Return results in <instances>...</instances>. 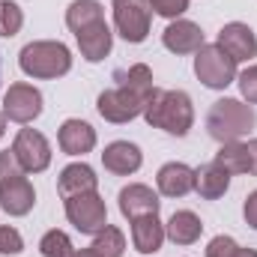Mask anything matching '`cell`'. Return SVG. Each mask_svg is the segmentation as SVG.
<instances>
[{"instance_id": "obj_3", "label": "cell", "mask_w": 257, "mask_h": 257, "mask_svg": "<svg viewBox=\"0 0 257 257\" xmlns=\"http://www.w3.org/2000/svg\"><path fill=\"white\" fill-rule=\"evenodd\" d=\"M254 123L257 117L251 105H242L239 99H218L206 114V128L218 144L239 141L242 135H248L254 128Z\"/></svg>"}, {"instance_id": "obj_23", "label": "cell", "mask_w": 257, "mask_h": 257, "mask_svg": "<svg viewBox=\"0 0 257 257\" xmlns=\"http://www.w3.org/2000/svg\"><path fill=\"white\" fill-rule=\"evenodd\" d=\"M215 165L224 168L227 174H251V156H248V147L239 144V141L221 144V150L215 153Z\"/></svg>"}, {"instance_id": "obj_35", "label": "cell", "mask_w": 257, "mask_h": 257, "mask_svg": "<svg viewBox=\"0 0 257 257\" xmlns=\"http://www.w3.org/2000/svg\"><path fill=\"white\" fill-rule=\"evenodd\" d=\"M3 132H6V114H0V138H3Z\"/></svg>"}, {"instance_id": "obj_12", "label": "cell", "mask_w": 257, "mask_h": 257, "mask_svg": "<svg viewBox=\"0 0 257 257\" xmlns=\"http://www.w3.org/2000/svg\"><path fill=\"white\" fill-rule=\"evenodd\" d=\"M75 36H78V48H81L84 60L99 63V60H105V57L111 54L114 33H111V27L105 24V18H102V21H96V24H90V27H84V30H81V33H75Z\"/></svg>"}, {"instance_id": "obj_18", "label": "cell", "mask_w": 257, "mask_h": 257, "mask_svg": "<svg viewBox=\"0 0 257 257\" xmlns=\"http://www.w3.org/2000/svg\"><path fill=\"white\" fill-rule=\"evenodd\" d=\"M132 242L141 254H156L165 242V224L159 215H141L132 221Z\"/></svg>"}, {"instance_id": "obj_4", "label": "cell", "mask_w": 257, "mask_h": 257, "mask_svg": "<svg viewBox=\"0 0 257 257\" xmlns=\"http://www.w3.org/2000/svg\"><path fill=\"white\" fill-rule=\"evenodd\" d=\"M18 66L30 78H60L72 69V54L63 42H30L21 48Z\"/></svg>"}, {"instance_id": "obj_16", "label": "cell", "mask_w": 257, "mask_h": 257, "mask_svg": "<svg viewBox=\"0 0 257 257\" xmlns=\"http://www.w3.org/2000/svg\"><path fill=\"white\" fill-rule=\"evenodd\" d=\"M57 141H60L63 153L84 156V153H90L96 147V128L90 126V123H84V120H66L63 126H60Z\"/></svg>"}, {"instance_id": "obj_25", "label": "cell", "mask_w": 257, "mask_h": 257, "mask_svg": "<svg viewBox=\"0 0 257 257\" xmlns=\"http://www.w3.org/2000/svg\"><path fill=\"white\" fill-rule=\"evenodd\" d=\"M39 251H42V257H75L72 239L63 230H48L42 236V242H39Z\"/></svg>"}, {"instance_id": "obj_14", "label": "cell", "mask_w": 257, "mask_h": 257, "mask_svg": "<svg viewBox=\"0 0 257 257\" xmlns=\"http://www.w3.org/2000/svg\"><path fill=\"white\" fill-rule=\"evenodd\" d=\"M33 203H36V192H33V186L27 183L24 174L9 180V183H0V206H3V212L27 215L33 209Z\"/></svg>"}, {"instance_id": "obj_27", "label": "cell", "mask_w": 257, "mask_h": 257, "mask_svg": "<svg viewBox=\"0 0 257 257\" xmlns=\"http://www.w3.org/2000/svg\"><path fill=\"white\" fill-rule=\"evenodd\" d=\"M150 9L162 18H180L189 9V0H150Z\"/></svg>"}, {"instance_id": "obj_13", "label": "cell", "mask_w": 257, "mask_h": 257, "mask_svg": "<svg viewBox=\"0 0 257 257\" xmlns=\"http://www.w3.org/2000/svg\"><path fill=\"white\" fill-rule=\"evenodd\" d=\"M120 212L126 215L128 221L141 218V215H159V194L153 192L150 186H126L120 192Z\"/></svg>"}, {"instance_id": "obj_26", "label": "cell", "mask_w": 257, "mask_h": 257, "mask_svg": "<svg viewBox=\"0 0 257 257\" xmlns=\"http://www.w3.org/2000/svg\"><path fill=\"white\" fill-rule=\"evenodd\" d=\"M21 24H24L21 6L12 3V0H0V36H6V39L15 36L21 30Z\"/></svg>"}, {"instance_id": "obj_33", "label": "cell", "mask_w": 257, "mask_h": 257, "mask_svg": "<svg viewBox=\"0 0 257 257\" xmlns=\"http://www.w3.org/2000/svg\"><path fill=\"white\" fill-rule=\"evenodd\" d=\"M245 147H248V156H251V174L257 177V138L254 141H248Z\"/></svg>"}, {"instance_id": "obj_30", "label": "cell", "mask_w": 257, "mask_h": 257, "mask_svg": "<svg viewBox=\"0 0 257 257\" xmlns=\"http://www.w3.org/2000/svg\"><path fill=\"white\" fill-rule=\"evenodd\" d=\"M239 251V245L230 239V236H215L209 245H206V257H233Z\"/></svg>"}, {"instance_id": "obj_6", "label": "cell", "mask_w": 257, "mask_h": 257, "mask_svg": "<svg viewBox=\"0 0 257 257\" xmlns=\"http://www.w3.org/2000/svg\"><path fill=\"white\" fill-rule=\"evenodd\" d=\"M66 218L81 230V233H102L108 227V206L99 197V192H87V194H75L66 197Z\"/></svg>"}, {"instance_id": "obj_20", "label": "cell", "mask_w": 257, "mask_h": 257, "mask_svg": "<svg viewBox=\"0 0 257 257\" xmlns=\"http://www.w3.org/2000/svg\"><path fill=\"white\" fill-rule=\"evenodd\" d=\"M200 233H203V224H200V218L194 215L192 209L174 212L171 221L165 224V236L171 242H177V245H192V242L200 239Z\"/></svg>"}, {"instance_id": "obj_10", "label": "cell", "mask_w": 257, "mask_h": 257, "mask_svg": "<svg viewBox=\"0 0 257 257\" xmlns=\"http://www.w3.org/2000/svg\"><path fill=\"white\" fill-rule=\"evenodd\" d=\"M215 45H218L221 51H227L236 63H239V60H251V57H257V36H254V30H251L248 24H242V21L224 24Z\"/></svg>"}, {"instance_id": "obj_15", "label": "cell", "mask_w": 257, "mask_h": 257, "mask_svg": "<svg viewBox=\"0 0 257 257\" xmlns=\"http://www.w3.org/2000/svg\"><path fill=\"white\" fill-rule=\"evenodd\" d=\"M141 162H144L141 150H138L135 144H128V141H114V144H108L105 153H102L105 171H111V174H117V177L135 174V171L141 168Z\"/></svg>"}, {"instance_id": "obj_22", "label": "cell", "mask_w": 257, "mask_h": 257, "mask_svg": "<svg viewBox=\"0 0 257 257\" xmlns=\"http://www.w3.org/2000/svg\"><path fill=\"white\" fill-rule=\"evenodd\" d=\"M123 251H126V236H123V230L114 227V224H108L102 233H96V239H93L87 248L75 251V257H123Z\"/></svg>"}, {"instance_id": "obj_19", "label": "cell", "mask_w": 257, "mask_h": 257, "mask_svg": "<svg viewBox=\"0 0 257 257\" xmlns=\"http://www.w3.org/2000/svg\"><path fill=\"white\" fill-rule=\"evenodd\" d=\"M96 186H99V180H96L90 165H69V168H63L60 171V183H57L63 200L66 197H75V194L96 192Z\"/></svg>"}, {"instance_id": "obj_24", "label": "cell", "mask_w": 257, "mask_h": 257, "mask_svg": "<svg viewBox=\"0 0 257 257\" xmlns=\"http://www.w3.org/2000/svg\"><path fill=\"white\" fill-rule=\"evenodd\" d=\"M102 21V3L99 0H75L69 9H66V24L72 33H81L84 27Z\"/></svg>"}, {"instance_id": "obj_11", "label": "cell", "mask_w": 257, "mask_h": 257, "mask_svg": "<svg viewBox=\"0 0 257 257\" xmlns=\"http://www.w3.org/2000/svg\"><path fill=\"white\" fill-rule=\"evenodd\" d=\"M162 42L168 51L174 54H197L203 48V30L194 24V21H186V18H177L165 27L162 33Z\"/></svg>"}, {"instance_id": "obj_9", "label": "cell", "mask_w": 257, "mask_h": 257, "mask_svg": "<svg viewBox=\"0 0 257 257\" xmlns=\"http://www.w3.org/2000/svg\"><path fill=\"white\" fill-rule=\"evenodd\" d=\"M3 114L12 123H33L42 114V93L30 84H12L3 96Z\"/></svg>"}, {"instance_id": "obj_7", "label": "cell", "mask_w": 257, "mask_h": 257, "mask_svg": "<svg viewBox=\"0 0 257 257\" xmlns=\"http://www.w3.org/2000/svg\"><path fill=\"white\" fill-rule=\"evenodd\" d=\"M150 0H114V24L126 42H144L150 33Z\"/></svg>"}, {"instance_id": "obj_21", "label": "cell", "mask_w": 257, "mask_h": 257, "mask_svg": "<svg viewBox=\"0 0 257 257\" xmlns=\"http://www.w3.org/2000/svg\"><path fill=\"white\" fill-rule=\"evenodd\" d=\"M227 186H230V174L224 168H218L215 162L194 171V192L200 197H206V200H218L227 192Z\"/></svg>"}, {"instance_id": "obj_31", "label": "cell", "mask_w": 257, "mask_h": 257, "mask_svg": "<svg viewBox=\"0 0 257 257\" xmlns=\"http://www.w3.org/2000/svg\"><path fill=\"white\" fill-rule=\"evenodd\" d=\"M21 174H24V171H21L18 159L12 156V150L0 153V183H9V180H15V177H21Z\"/></svg>"}, {"instance_id": "obj_29", "label": "cell", "mask_w": 257, "mask_h": 257, "mask_svg": "<svg viewBox=\"0 0 257 257\" xmlns=\"http://www.w3.org/2000/svg\"><path fill=\"white\" fill-rule=\"evenodd\" d=\"M239 93L248 99V105H257V66H248L239 75Z\"/></svg>"}, {"instance_id": "obj_1", "label": "cell", "mask_w": 257, "mask_h": 257, "mask_svg": "<svg viewBox=\"0 0 257 257\" xmlns=\"http://www.w3.org/2000/svg\"><path fill=\"white\" fill-rule=\"evenodd\" d=\"M117 81L120 84L114 90H105L99 96L96 108H99V114L108 123H128L138 114H144L147 102L156 93L153 72H150V66L135 63V66H128V72H117Z\"/></svg>"}, {"instance_id": "obj_32", "label": "cell", "mask_w": 257, "mask_h": 257, "mask_svg": "<svg viewBox=\"0 0 257 257\" xmlns=\"http://www.w3.org/2000/svg\"><path fill=\"white\" fill-rule=\"evenodd\" d=\"M242 215H245V221H248V224H251V227L257 230V189H254L251 194H248V197H245V206H242Z\"/></svg>"}, {"instance_id": "obj_28", "label": "cell", "mask_w": 257, "mask_h": 257, "mask_svg": "<svg viewBox=\"0 0 257 257\" xmlns=\"http://www.w3.org/2000/svg\"><path fill=\"white\" fill-rule=\"evenodd\" d=\"M24 239L15 227H0V254H21Z\"/></svg>"}, {"instance_id": "obj_2", "label": "cell", "mask_w": 257, "mask_h": 257, "mask_svg": "<svg viewBox=\"0 0 257 257\" xmlns=\"http://www.w3.org/2000/svg\"><path fill=\"white\" fill-rule=\"evenodd\" d=\"M144 120L153 128H165L168 135H189L194 123V108L189 93L183 90H156L144 108Z\"/></svg>"}, {"instance_id": "obj_5", "label": "cell", "mask_w": 257, "mask_h": 257, "mask_svg": "<svg viewBox=\"0 0 257 257\" xmlns=\"http://www.w3.org/2000/svg\"><path fill=\"white\" fill-rule=\"evenodd\" d=\"M194 75L209 90H224L236 78V60L227 51H221L218 45H203L194 57Z\"/></svg>"}, {"instance_id": "obj_8", "label": "cell", "mask_w": 257, "mask_h": 257, "mask_svg": "<svg viewBox=\"0 0 257 257\" xmlns=\"http://www.w3.org/2000/svg\"><path fill=\"white\" fill-rule=\"evenodd\" d=\"M12 156L18 159L24 174H39V171H45L51 165V147H48L45 135L36 132V128H21L15 135Z\"/></svg>"}, {"instance_id": "obj_34", "label": "cell", "mask_w": 257, "mask_h": 257, "mask_svg": "<svg viewBox=\"0 0 257 257\" xmlns=\"http://www.w3.org/2000/svg\"><path fill=\"white\" fill-rule=\"evenodd\" d=\"M233 257H257V251H251V248H239Z\"/></svg>"}, {"instance_id": "obj_17", "label": "cell", "mask_w": 257, "mask_h": 257, "mask_svg": "<svg viewBox=\"0 0 257 257\" xmlns=\"http://www.w3.org/2000/svg\"><path fill=\"white\" fill-rule=\"evenodd\" d=\"M156 183H159V192L165 197H183V194H189L194 189V171L183 162H168L159 171Z\"/></svg>"}]
</instances>
